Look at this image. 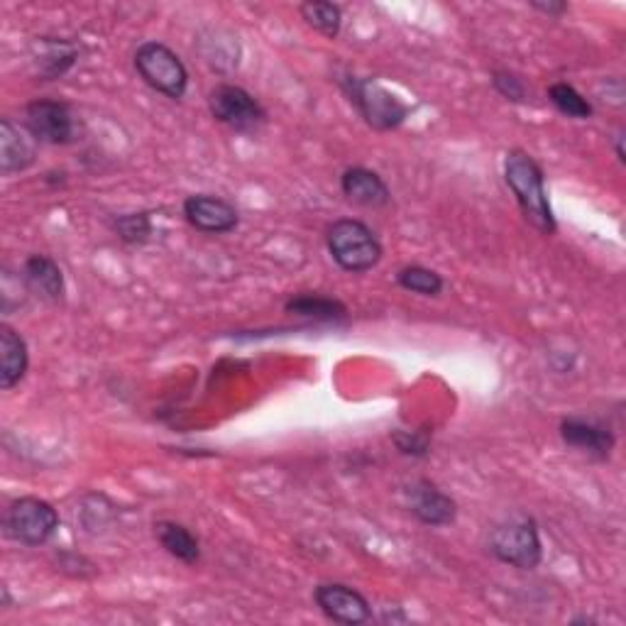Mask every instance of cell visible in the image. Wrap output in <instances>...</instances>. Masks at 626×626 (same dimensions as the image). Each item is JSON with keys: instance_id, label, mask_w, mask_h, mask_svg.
Returning <instances> with one entry per match:
<instances>
[{"instance_id": "obj_10", "label": "cell", "mask_w": 626, "mask_h": 626, "mask_svg": "<svg viewBox=\"0 0 626 626\" xmlns=\"http://www.w3.org/2000/svg\"><path fill=\"white\" fill-rule=\"evenodd\" d=\"M184 218L189 220V226L208 236L230 233V230H236L240 223L238 208L211 194L189 196V199L184 201Z\"/></svg>"}, {"instance_id": "obj_18", "label": "cell", "mask_w": 626, "mask_h": 626, "mask_svg": "<svg viewBox=\"0 0 626 626\" xmlns=\"http://www.w3.org/2000/svg\"><path fill=\"white\" fill-rule=\"evenodd\" d=\"M286 313L292 316H304V319H313V321H345L347 319V309L345 304H341L338 299L331 296H319V294H301L286 301Z\"/></svg>"}, {"instance_id": "obj_20", "label": "cell", "mask_w": 626, "mask_h": 626, "mask_svg": "<svg viewBox=\"0 0 626 626\" xmlns=\"http://www.w3.org/2000/svg\"><path fill=\"white\" fill-rule=\"evenodd\" d=\"M301 18L306 20V25L313 28L316 32H321L323 38L335 40L341 34V25H343V13L338 6L333 3H323V0H309L299 8Z\"/></svg>"}, {"instance_id": "obj_22", "label": "cell", "mask_w": 626, "mask_h": 626, "mask_svg": "<svg viewBox=\"0 0 626 626\" xmlns=\"http://www.w3.org/2000/svg\"><path fill=\"white\" fill-rule=\"evenodd\" d=\"M397 284L401 289H407V292L421 294V296H438L440 292H444V277L421 264L401 267V270L397 272Z\"/></svg>"}, {"instance_id": "obj_11", "label": "cell", "mask_w": 626, "mask_h": 626, "mask_svg": "<svg viewBox=\"0 0 626 626\" xmlns=\"http://www.w3.org/2000/svg\"><path fill=\"white\" fill-rule=\"evenodd\" d=\"M411 514L426 526H450L458 517V507L434 482L416 480L407 490Z\"/></svg>"}, {"instance_id": "obj_1", "label": "cell", "mask_w": 626, "mask_h": 626, "mask_svg": "<svg viewBox=\"0 0 626 626\" xmlns=\"http://www.w3.org/2000/svg\"><path fill=\"white\" fill-rule=\"evenodd\" d=\"M504 179L514 191L521 213L543 236L555 233V218L549 204L543 169L524 149H512L504 159Z\"/></svg>"}, {"instance_id": "obj_23", "label": "cell", "mask_w": 626, "mask_h": 626, "mask_svg": "<svg viewBox=\"0 0 626 626\" xmlns=\"http://www.w3.org/2000/svg\"><path fill=\"white\" fill-rule=\"evenodd\" d=\"M113 230L127 246H143L153 236V220L147 213H127L113 220Z\"/></svg>"}, {"instance_id": "obj_4", "label": "cell", "mask_w": 626, "mask_h": 626, "mask_svg": "<svg viewBox=\"0 0 626 626\" xmlns=\"http://www.w3.org/2000/svg\"><path fill=\"white\" fill-rule=\"evenodd\" d=\"M135 69L157 94L179 101L189 88V72L179 54L161 42H145L135 52Z\"/></svg>"}, {"instance_id": "obj_13", "label": "cell", "mask_w": 626, "mask_h": 626, "mask_svg": "<svg viewBox=\"0 0 626 626\" xmlns=\"http://www.w3.org/2000/svg\"><path fill=\"white\" fill-rule=\"evenodd\" d=\"M341 189L353 204L365 208H385L392 201L385 179L367 167L345 169L341 177Z\"/></svg>"}, {"instance_id": "obj_3", "label": "cell", "mask_w": 626, "mask_h": 626, "mask_svg": "<svg viewBox=\"0 0 626 626\" xmlns=\"http://www.w3.org/2000/svg\"><path fill=\"white\" fill-rule=\"evenodd\" d=\"M328 252L345 272H369L382 260V242L363 220L341 218L328 228Z\"/></svg>"}, {"instance_id": "obj_15", "label": "cell", "mask_w": 626, "mask_h": 626, "mask_svg": "<svg viewBox=\"0 0 626 626\" xmlns=\"http://www.w3.org/2000/svg\"><path fill=\"white\" fill-rule=\"evenodd\" d=\"M34 161V145L30 143V137L25 131L3 118L0 121V171L10 177V174L25 171L32 167Z\"/></svg>"}, {"instance_id": "obj_7", "label": "cell", "mask_w": 626, "mask_h": 626, "mask_svg": "<svg viewBox=\"0 0 626 626\" xmlns=\"http://www.w3.org/2000/svg\"><path fill=\"white\" fill-rule=\"evenodd\" d=\"M208 108L218 123L228 125L236 133H254L267 121V113L258 98L233 84L216 86L208 96Z\"/></svg>"}, {"instance_id": "obj_21", "label": "cell", "mask_w": 626, "mask_h": 626, "mask_svg": "<svg viewBox=\"0 0 626 626\" xmlns=\"http://www.w3.org/2000/svg\"><path fill=\"white\" fill-rule=\"evenodd\" d=\"M549 98L555 108H559L567 118H575V121H590L593 118V103H590L580 91L571 84H565V81H559V84H553L549 88Z\"/></svg>"}, {"instance_id": "obj_19", "label": "cell", "mask_w": 626, "mask_h": 626, "mask_svg": "<svg viewBox=\"0 0 626 626\" xmlns=\"http://www.w3.org/2000/svg\"><path fill=\"white\" fill-rule=\"evenodd\" d=\"M40 44H42V52L38 56V64H40V74L44 79H50V81L60 79L74 66L76 56H79L74 44H69L64 40H48V38H44Z\"/></svg>"}, {"instance_id": "obj_24", "label": "cell", "mask_w": 626, "mask_h": 626, "mask_svg": "<svg viewBox=\"0 0 626 626\" xmlns=\"http://www.w3.org/2000/svg\"><path fill=\"white\" fill-rule=\"evenodd\" d=\"M394 444H397L404 456L426 458L428 446H431V431H428V428H419V431H397L394 434Z\"/></svg>"}, {"instance_id": "obj_26", "label": "cell", "mask_w": 626, "mask_h": 626, "mask_svg": "<svg viewBox=\"0 0 626 626\" xmlns=\"http://www.w3.org/2000/svg\"><path fill=\"white\" fill-rule=\"evenodd\" d=\"M531 6L541 10V13H546V15H553V18H561L565 10H567V3H541V0H531Z\"/></svg>"}, {"instance_id": "obj_17", "label": "cell", "mask_w": 626, "mask_h": 626, "mask_svg": "<svg viewBox=\"0 0 626 626\" xmlns=\"http://www.w3.org/2000/svg\"><path fill=\"white\" fill-rule=\"evenodd\" d=\"M155 536L161 543V549L174 555L177 561L187 565H196L201 561L199 539H196L187 526L177 524V521H159L155 526Z\"/></svg>"}, {"instance_id": "obj_5", "label": "cell", "mask_w": 626, "mask_h": 626, "mask_svg": "<svg viewBox=\"0 0 626 626\" xmlns=\"http://www.w3.org/2000/svg\"><path fill=\"white\" fill-rule=\"evenodd\" d=\"M56 529H60V514L40 497H20V500L8 504L3 514L6 536L30 549L48 543Z\"/></svg>"}, {"instance_id": "obj_2", "label": "cell", "mask_w": 626, "mask_h": 626, "mask_svg": "<svg viewBox=\"0 0 626 626\" xmlns=\"http://www.w3.org/2000/svg\"><path fill=\"white\" fill-rule=\"evenodd\" d=\"M343 94L347 101L353 103L357 113L363 115V121L379 133L397 131V127L409 118V106L401 103L397 96H392L389 91L377 84L375 79H361L355 74H345L338 79Z\"/></svg>"}, {"instance_id": "obj_6", "label": "cell", "mask_w": 626, "mask_h": 626, "mask_svg": "<svg viewBox=\"0 0 626 626\" xmlns=\"http://www.w3.org/2000/svg\"><path fill=\"white\" fill-rule=\"evenodd\" d=\"M490 546L497 561L519 567V571H533L543 559L539 526L529 517H514L497 526L490 536Z\"/></svg>"}, {"instance_id": "obj_14", "label": "cell", "mask_w": 626, "mask_h": 626, "mask_svg": "<svg viewBox=\"0 0 626 626\" xmlns=\"http://www.w3.org/2000/svg\"><path fill=\"white\" fill-rule=\"evenodd\" d=\"M30 353L22 335L10 326H0V389H13L28 375Z\"/></svg>"}, {"instance_id": "obj_8", "label": "cell", "mask_w": 626, "mask_h": 626, "mask_svg": "<svg viewBox=\"0 0 626 626\" xmlns=\"http://www.w3.org/2000/svg\"><path fill=\"white\" fill-rule=\"evenodd\" d=\"M25 125L28 133L40 143L66 145L74 140V115L62 101H32L25 108Z\"/></svg>"}, {"instance_id": "obj_9", "label": "cell", "mask_w": 626, "mask_h": 626, "mask_svg": "<svg viewBox=\"0 0 626 626\" xmlns=\"http://www.w3.org/2000/svg\"><path fill=\"white\" fill-rule=\"evenodd\" d=\"M313 599H316L319 609L326 614L328 619L357 626L373 619V607L363 593L355 587L343 583H323L313 590Z\"/></svg>"}, {"instance_id": "obj_25", "label": "cell", "mask_w": 626, "mask_h": 626, "mask_svg": "<svg viewBox=\"0 0 626 626\" xmlns=\"http://www.w3.org/2000/svg\"><path fill=\"white\" fill-rule=\"evenodd\" d=\"M492 84H494V88L500 91V94H502L507 101L524 103L526 96H529L524 81H521V79H519L517 74H512V72H494V74H492Z\"/></svg>"}, {"instance_id": "obj_16", "label": "cell", "mask_w": 626, "mask_h": 626, "mask_svg": "<svg viewBox=\"0 0 626 626\" xmlns=\"http://www.w3.org/2000/svg\"><path fill=\"white\" fill-rule=\"evenodd\" d=\"M25 282L34 294L44 301H62L64 296V274L48 254H32L25 262Z\"/></svg>"}, {"instance_id": "obj_12", "label": "cell", "mask_w": 626, "mask_h": 626, "mask_svg": "<svg viewBox=\"0 0 626 626\" xmlns=\"http://www.w3.org/2000/svg\"><path fill=\"white\" fill-rule=\"evenodd\" d=\"M561 436L565 446H571L580 453H587L597 460H607L614 450V434L607 426L585 421V419H565L561 424Z\"/></svg>"}]
</instances>
